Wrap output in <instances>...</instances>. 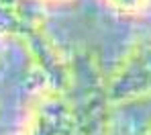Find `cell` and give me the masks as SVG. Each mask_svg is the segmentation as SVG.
I'll return each mask as SVG.
<instances>
[{"label":"cell","mask_w":151,"mask_h":135,"mask_svg":"<svg viewBox=\"0 0 151 135\" xmlns=\"http://www.w3.org/2000/svg\"><path fill=\"white\" fill-rule=\"evenodd\" d=\"M104 10L119 19L141 23L151 17V0H96Z\"/></svg>","instance_id":"obj_2"},{"label":"cell","mask_w":151,"mask_h":135,"mask_svg":"<svg viewBox=\"0 0 151 135\" xmlns=\"http://www.w3.org/2000/svg\"><path fill=\"white\" fill-rule=\"evenodd\" d=\"M108 105L125 107L151 100V31H137L104 74Z\"/></svg>","instance_id":"obj_1"},{"label":"cell","mask_w":151,"mask_h":135,"mask_svg":"<svg viewBox=\"0 0 151 135\" xmlns=\"http://www.w3.org/2000/svg\"><path fill=\"white\" fill-rule=\"evenodd\" d=\"M139 135H151V117L145 121V125H143V129H141V133Z\"/></svg>","instance_id":"obj_4"},{"label":"cell","mask_w":151,"mask_h":135,"mask_svg":"<svg viewBox=\"0 0 151 135\" xmlns=\"http://www.w3.org/2000/svg\"><path fill=\"white\" fill-rule=\"evenodd\" d=\"M25 6H33L37 12L41 10H57V8H65L70 4H74L76 0H19Z\"/></svg>","instance_id":"obj_3"}]
</instances>
